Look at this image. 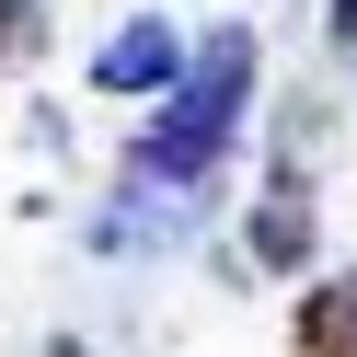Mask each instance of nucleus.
Wrapping results in <instances>:
<instances>
[{
    "label": "nucleus",
    "mask_w": 357,
    "mask_h": 357,
    "mask_svg": "<svg viewBox=\"0 0 357 357\" xmlns=\"http://www.w3.org/2000/svg\"><path fill=\"white\" fill-rule=\"evenodd\" d=\"M173 70H185V35L173 24H127L116 47L93 58V93H173Z\"/></svg>",
    "instance_id": "f03ea898"
},
{
    "label": "nucleus",
    "mask_w": 357,
    "mask_h": 357,
    "mask_svg": "<svg viewBox=\"0 0 357 357\" xmlns=\"http://www.w3.org/2000/svg\"><path fill=\"white\" fill-rule=\"evenodd\" d=\"M35 12H47V0H0V47H12V58H24L35 35H47V24H35Z\"/></svg>",
    "instance_id": "39448f33"
},
{
    "label": "nucleus",
    "mask_w": 357,
    "mask_h": 357,
    "mask_svg": "<svg viewBox=\"0 0 357 357\" xmlns=\"http://www.w3.org/2000/svg\"><path fill=\"white\" fill-rule=\"evenodd\" d=\"M300 357H357V265L300 300Z\"/></svg>",
    "instance_id": "20e7f679"
},
{
    "label": "nucleus",
    "mask_w": 357,
    "mask_h": 357,
    "mask_svg": "<svg viewBox=\"0 0 357 357\" xmlns=\"http://www.w3.org/2000/svg\"><path fill=\"white\" fill-rule=\"evenodd\" d=\"M242 104H254V35L219 24V35H196V58L173 70L162 127L127 150V219H104V242H150V231H173V219L196 231V208H208V185H219V150H231V127H242Z\"/></svg>",
    "instance_id": "f257e3e1"
},
{
    "label": "nucleus",
    "mask_w": 357,
    "mask_h": 357,
    "mask_svg": "<svg viewBox=\"0 0 357 357\" xmlns=\"http://www.w3.org/2000/svg\"><path fill=\"white\" fill-rule=\"evenodd\" d=\"M0 58H12V47H0Z\"/></svg>",
    "instance_id": "423d86ee"
},
{
    "label": "nucleus",
    "mask_w": 357,
    "mask_h": 357,
    "mask_svg": "<svg viewBox=\"0 0 357 357\" xmlns=\"http://www.w3.org/2000/svg\"><path fill=\"white\" fill-rule=\"evenodd\" d=\"M254 254L277 265V277H300V265H311V185H300V162H288V173H265V208H254Z\"/></svg>",
    "instance_id": "7ed1b4c3"
}]
</instances>
